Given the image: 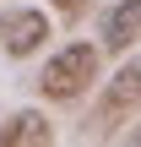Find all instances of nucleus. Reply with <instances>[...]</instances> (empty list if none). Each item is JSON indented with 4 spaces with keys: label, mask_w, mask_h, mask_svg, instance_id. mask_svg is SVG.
Listing matches in <instances>:
<instances>
[{
    "label": "nucleus",
    "mask_w": 141,
    "mask_h": 147,
    "mask_svg": "<svg viewBox=\"0 0 141 147\" xmlns=\"http://www.w3.org/2000/svg\"><path fill=\"white\" fill-rule=\"evenodd\" d=\"M98 71H103V49L87 44V38H76V44L54 49V55L43 60L38 93H43L49 104H82V98L98 87Z\"/></svg>",
    "instance_id": "1"
},
{
    "label": "nucleus",
    "mask_w": 141,
    "mask_h": 147,
    "mask_svg": "<svg viewBox=\"0 0 141 147\" xmlns=\"http://www.w3.org/2000/svg\"><path fill=\"white\" fill-rule=\"evenodd\" d=\"M49 33H54V22H49L43 5H5V11H0V49H5L11 60L38 55V49L49 44Z\"/></svg>",
    "instance_id": "2"
},
{
    "label": "nucleus",
    "mask_w": 141,
    "mask_h": 147,
    "mask_svg": "<svg viewBox=\"0 0 141 147\" xmlns=\"http://www.w3.org/2000/svg\"><path fill=\"white\" fill-rule=\"evenodd\" d=\"M136 109H141V55L125 60V65L103 82V98H98V109H92V125L109 131V125H120L125 115H136ZM98 131H92V136H98Z\"/></svg>",
    "instance_id": "3"
},
{
    "label": "nucleus",
    "mask_w": 141,
    "mask_h": 147,
    "mask_svg": "<svg viewBox=\"0 0 141 147\" xmlns=\"http://www.w3.org/2000/svg\"><path fill=\"white\" fill-rule=\"evenodd\" d=\"M98 38L109 55H130V44L141 38V0H114L98 22Z\"/></svg>",
    "instance_id": "4"
},
{
    "label": "nucleus",
    "mask_w": 141,
    "mask_h": 147,
    "mask_svg": "<svg viewBox=\"0 0 141 147\" xmlns=\"http://www.w3.org/2000/svg\"><path fill=\"white\" fill-rule=\"evenodd\" d=\"M54 142V120L43 109H16L0 125V147H49Z\"/></svg>",
    "instance_id": "5"
},
{
    "label": "nucleus",
    "mask_w": 141,
    "mask_h": 147,
    "mask_svg": "<svg viewBox=\"0 0 141 147\" xmlns=\"http://www.w3.org/2000/svg\"><path fill=\"white\" fill-rule=\"evenodd\" d=\"M49 5H54L65 22H76V16H87V5H92V0H49Z\"/></svg>",
    "instance_id": "6"
},
{
    "label": "nucleus",
    "mask_w": 141,
    "mask_h": 147,
    "mask_svg": "<svg viewBox=\"0 0 141 147\" xmlns=\"http://www.w3.org/2000/svg\"><path fill=\"white\" fill-rule=\"evenodd\" d=\"M125 142H130V147H141V120H130V125H125Z\"/></svg>",
    "instance_id": "7"
}]
</instances>
